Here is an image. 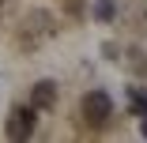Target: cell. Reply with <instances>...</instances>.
Instances as JSON below:
<instances>
[{
  "instance_id": "1",
  "label": "cell",
  "mask_w": 147,
  "mask_h": 143,
  "mask_svg": "<svg viewBox=\"0 0 147 143\" xmlns=\"http://www.w3.org/2000/svg\"><path fill=\"white\" fill-rule=\"evenodd\" d=\"M79 113H83V121L91 124V128H106V124L113 121V98H109L102 87H94V91H87V94H83Z\"/></svg>"
},
{
  "instance_id": "5",
  "label": "cell",
  "mask_w": 147,
  "mask_h": 143,
  "mask_svg": "<svg viewBox=\"0 0 147 143\" xmlns=\"http://www.w3.org/2000/svg\"><path fill=\"white\" fill-rule=\"evenodd\" d=\"M128 105H132V113H136V117H143V113H147V91L128 87Z\"/></svg>"
},
{
  "instance_id": "8",
  "label": "cell",
  "mask_w": 147,
  "mask_h": 143,
  "mask_svg": "<svg viewBox=\"0 0 147 143\" xmlns=\"http://www.w3.org/2000/svg\"><path fill=\"white\" fill-rule=\"evenodd\" d=\"M140 128H143V136H147V113H143V117H140Z\"/></svg>"
},
{
  "instance_id": "2",
  "label": "cell",
  "mask_w": 147,
  "mask_h": 143,
  "mask_svg": "<svg viewBox=\"0 0 147 143\" xmlns=\"http://www.w3.org/2000/svg\"><path fill=\"white\" fill-rule=\"evenodd\" d=\"M4 132H8V139H15V143L30 139V136H34V105H15L8 117H4Z\"/></svg>"
},
{
  "instance_id": "9",
  "label": "cell",
  "mask_w": 147,
  "mask_h": 143,
  "mask_svg": "<svg viewBox=\"0 0 147 143\" xmlns=\"http://www.w3.org/2000/svg\"><path fill=\"white\" fill-rule=\"evenodd\" d=\"M143 26H147V8H143Z\"/></svg>"
},
{
  "instance_id": "10",
  "label": "cell",
  "mask_w": 147,
  "mask_h": 143,
  "mask_svg": "<svg viewBox=\"0 0 147 143\" xmlns=\"http://www.w3.org/2000/svg\"><path fill=\"white\" fill-rule=\"evenodd\" d=\"M0 15H4V0H0Z\"/></svg>"
},
{
  "instance_id": "4",
  "label": "cell",
  "mask_w": 147,
  "mask_h": 143,
  "mask_svg": "<svg viewBox=\"0 0 147 143\" xmlns=\"http://www.w3.org/2000/svg\"><path fill=\"white\" fill-rule=\"evenodd\" d=\"M30 105L34 109H53L57 105V83L53 79H38L30 87Z\"/></svg>"
},
{
  "instance_id": "3",
  "label": "cell",
  "mask_w": 147,
  "mask_h": 143,
  "mask_svg": "<svg viewBox=\"0 0 147 143\" xmlns=\"http://www.w3.org/2000/svg\"><path fill=\"white\" fill-rule=\"evenodd\" d=\"M49 23H53V19H49L45 11H30V15H26V26H23V45H30V49H34L42 38H49V34H53V26H49Z\"/></svg>"
},
{
  "instance_id": "6",
  "label": "cell",
  "mask_w": 147,
  "mask_h": 143,
  "mask_svg": "<svg viewBox=\"0 0 147 143\" xmlns=\"http://www.w3.org/2000/svg\"><path fill=\"white\" fill-rule=\"evenodd\" d=\"M117 15V0H98V4H94V19L98 23H109Z\"/></svg>"
},
{
  "instance_id": "7",
  "label": "cell",
  "mask_w": 147,
  "mask_h": 143,
  "mask_svg": "<svg viewBox=\"0 0 147 143\" xmlns=\"http://www.w3.org/2000/svg\"><path fill=\"white\" fill-rule=\"evenodd\" d=\"M128 56H132V60H128V68H132V72H136V75H140V72H147V56H143V53H140V49H132V53H128Z\"/></svg>"
}]
</instances>
